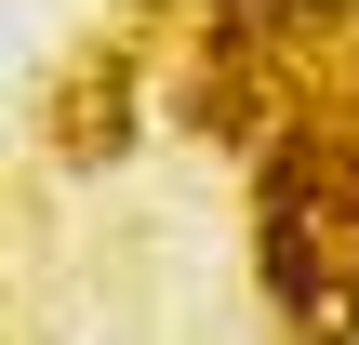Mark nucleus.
I'll list each match as a JSON object with an SVG mask.
<instances>
[{
	"instance_id": "f257e3e1",
	"label": "nucleus",
	"mask_w": 359,
	"mask_h": 345,
	"mask_svg": "<svg viewBox=\"0 0 359 345\" xmlns=\"http://www.w3.org/2000/svg\"><path fill=\"white\" fill-rule=\"evenodd\" d=\"M253 13H306V0H253Z\"/></svg>"
}]
</instances>
